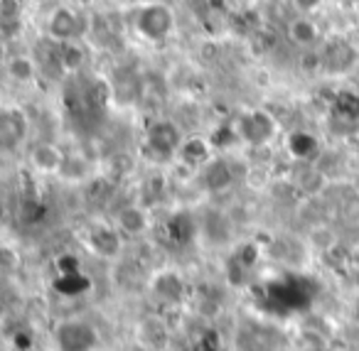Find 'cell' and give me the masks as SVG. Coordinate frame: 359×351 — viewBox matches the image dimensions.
<instances>
[{
    "label": "cell",
    "instance_id": "3957f363",
    "mask_svg": "<svg viewBox=\"0 0 359 351\" xmlns=\"http://www.w3.org/2000/svg\"><path fill=\"white\" fill-rule=\"evenodd\" d=\"M359 52L347 37H327L323 42V50H320V67H323L327 74L342 76L357 67Z\"/></svg>",
    "mask_w": 359,
    "mask_h": 351
},
{
    "label": "cell",
    "instance_id": "7402d4cb",
    "mask_svg": "<svg viewBox=\"0 0 359 351\" xmlns=\"http://www.w3.org/2000/svg\"><path fill=\"white\" fill-rule=\"evenodd\" d=\"M6 60V50H3V45H0V62Z\"/></svg>",
    "mask_w": 359,
    "mask_h": 351
},
{
    "label": "cell",
    "instance_id": "603a6c76",
    "mask_svg": "<svg viewBox=\"0 0 359 351\" xmlns=\"http://www.w3.org/2000/svg\"><path fill=\"white\" fill-rule=\"evenodd\" d=\"M32 3H40V6H42V3H50V0H32Z\"/></svg>",
    "mask_w": 359,
    "mask_h": 351
},
{
    "label": "cell",
    "instance_id": "8992f818",
    "mask_svg": "<svg viewBox=\"0 0 359 351\" xmlns=\"http://www.w3.org/2000/svg\"><path fill=\"white\" fill-rule=\"evenodd\" d=\"M84 22L81 18L76 15L74 11L69 8H57L55 13L50 15V22H47V32H50V40L52 42H72V40H79L81 32H84Z\"/></svg>",
    "mask_w": 359,
    "mask_h": 351
},
{
    "label": "cell",
    "instance_id": "5b68a950",
    "mask_svg": "<svg viewBox=\"0 0 359 351\" xmlns=\"http://www.w3.org/2000/svg\"><path fill=\"white\" fill-rule=\"evenodd\" d=\"M27 118L20 109L0 111V153H13L27 138Z\"/></svg>",
    "mask_w": 359,
    "mask_h": 351
},
{
    "label": "cell",
    "instance_id": "7c38bea8",
    "mask_svg": "<svg viewBox=\"0 0 359 351\" xmlns=\"http://www.w3.org/2000/svg\"><path fill=\"white\" fill-rule=\"evenodd\" d=\"M22 27V0H0V35L6 40L20 32Z\"/></svg>",
    "mask_w": 359,
    "mask_h": 351
},
{
    "label": "cell",
    "instance_id": "ba28073f",
    "mask_svg": "<svg viewBox=\"0 0 359 351\" xmlns=\"http://www.w3.org/2000/svg\"><path fill=\"white\" fill-rule=\"evenodd\" d=\"M234 165L224 158H212L210 163L202 167V182L210 192H224L234 184Z\"/></svg>",
    "mask_w": 359,
    "mask_h": 351
},
{
    "label": "cell",
    "instance_id": "9c48e42d",
    "mask_svg": "<svg viewBox=\"0 0 359 351\" xmlns=\"http://www.w3.org/2000/svg\"><path fill=\"white\" fill-rule=\"evenodd\" d=\"M89 246L96 256L101 258H116L121 251V231L116 226L99 223L89 231Z\"/></svg>",
    "mask_w": 359,
    "mask_h": 351
},
{
    "label": "cell",
    "instance_id": "9a60e30c",
    "mask_svg": "<svg viewBox=\"0 0 359 351\" xmlns=\"http://www.w3.org/2000/svg\"><path fill=\"white\" fill-rule=\"evenodd\" d=\"M288 37H290V42H295L298 47H313L320 42V27L315 25L310 18H298V20L290 22Z\"/></svg>",
    "mask_w": 359,
    "mask_h": 351
},
{
    "label": "cell",
    "instance_id": "5bb4252c",
    "mask_svg": "<svg viewBox=\"0 0 359 351\" xmlns=\"http://www.w3.org/2000/svg\"><path fill=\"white\" fill-rule=\"evenodd\" d=\"M32 165L42 172H60L65 165V155L60 153V148L50 143H40L32 150Z\"/></svg>",
    "mask_w": 359,
    "mask_h": 351
},
{
    "label": "cell",
    "instance_id": "d6986e66",
    "mask_svg": "<svg viewBox=\"0 0 359 351\" xmlns=\"http://www.w3.org/2000/svg\"><path fill=\"white\" fill-rule=\"evenodd\" d=\"M8 74H11L13 79H18V81H30L32 76L37 74L35 60H30V57H25V55L13 57V60L8 62Z\"/></svg>",
    "mask_w": 359,
    "mask_h": 351
},
{
    "label": "cell",
    "instance_id": "44dd1931",
    "mask_svg": "<svg viewBox=\"0 0 359 351\" xmlns=\"http://www.w3.org/2000/svg\"><path fill=\"white\" fill-rule=\"evenodd\" d=\"M325 0H293V6L298 8L300 13H313L318 11L320 6H323Z\"/></svg>",
    "mask_w": 359,
    "mask_h": 351
},
{
    "label": "cell",
    "instance_id": "277c9868",
    "mask_svg": "<svg viewBox=\"0 0 359 351\" xmlns=\"http://www.w3.org/2000/svg\"><path fill=\"white\" fill-rule=\"evenodd\" d=\"M180 145H182V133L172 121H155L148 128L145 135V148L160 160H170L177 155Z\"/></svg>",
    "mask_w": 359,
    "mask_h": 351
},
{
    "label": "cell",
    "instance_id": "6da1fadb",
    "mask_svg": "<svg viewBox=\"0 0 359 351\" xmlns=\"http://www.w3.org/2000/svg\"><path fill=\"white\" fill-rule=\"evenodd\" d=\"M52 341H55L57 351H94L99 346V334H96L94 324L72 317L55 326Z\"/></svg>",
    "mask_w": 359,
    "mask_h": 351
},
{
    "label": "cell",
    "instance_id": "52a82bcc",
    "mask_svg": "<svg viewBox=\"0 0 359 351\" xmlns=\"http://www.w3.org/2000/svg\"><path fill=\"white\" fill-rule=\"evenodd\" d=\"M239 135L251 145H264L276 135V123L264 111H251V113L241 116Z\"/></svg>",
    "mask_w": 359,
    "mask_h": 351
},
{
    "label": "cell",
    "instance_id": "8fae6325",
    "mask_svg": "<svg viewBox=\"0 0 359 351\" xmlns=\"http://www.w3.org/2000/svg\"><path fill=\"white\" fill-rule=\"evenodd\" d=\"M177 155H180V160L185 165H190V167H205L212 160V145L207 143L205 138H187V140H182Z\"/></svg>",
    "mask_w": 359,
    "mask_h": 351
},
{
    "label": "cell",
    "instance_id": "7a4b0ae2",
    "mask_svg": "<svg viewBox=\"0 0 359 351\" xmlns=\"http://www.w3.org/2000/svg\"><path fill=\"white\" fill-rule=\"evenodd\" d=\"M133 25L145 40L163 42L172 35L175 15L165 3H148V6L138 8V13L133 15Z\"/></svg>",
    "mask_w": 359,
    "mask_h": 351
},
{
    "label": "cell",
    "instance_id": "ffe728a7",
    "mask_svg": "<svg viewBox=\"0 0 359 351\" xmlns=\"http://www.w3.org/2000/svg\"><path fill=\"white\" fill-rule=\"evenodd\" d=\"M288 145H290V153H293L295 158H308V155L315 153V148H318L315 138H313V135H308V133H295V135H290Z\"/></svg>",
    "mask_w": 359,
    "mask_h": 351
},
{
    "label": "cell",
    "instance_id": "30bf717a",
    "mask_svg": "<svg viewBox=\"0 0 359 351\" xmlns=\"http://www.w3.org/2000/svg\"><path fill=\"white\" fill-rule=\"evenodd\" d=\"M150 287H153V295L163 302H177L180 297H182V292H185V282H182V277L172 270L158 273V275L153 277V285Z\"/></svg>",
    "mask_w": 359,
    "mask_h": 351
},
{
    "label": "cell",
    "instance_id": "ac0fdd59",
    "mask_svg": "<svg viewBox=\"0 0 359 351\" xmlns=\"http://www.w3.org/2000/svg\"><path fill=\"white\" fill-rule=\"evenodd\" d=\"M60 47V67L67 71H76L81 64H84V50L79 47V42H57Z\"/></svg>",
    "mask_w": 359,
    "mask_h": 351
},
{
    "label": "cell",
    "instance_id": "4fadbf2b",
    "mask_svg": "<svg viewBox=\"0 0 359 351\" xmlns=\"http://www.w3.org/2000/svg\"><path fill=\"white\" fill-rule=\"evenodd\" d=\"M116 226L126 236H140L148 228V214L140 207H123L116 219Z\"/></svg>",
    "mask_w": 359,
    "mask_h": 351
},
{
    "label": "cell",
    "instance_id": "2e32d148",
    "mask_svg": "<svg viewBox=\"0 0 359 351\" xmlns=\"http://www.w3.org/2000/svg\"><path fill=\"white\" fill-rule=\"evenodd\" d=\"M168 233L175 243H187L195 238L197 233V226H195V219L190 214H175L168 223Z\"/></svg>",
    "mask_w": 359,
    "mask_h": 351
},
{
    "label": "cell",
    "instance_id": "e0dca14e",
    "mask_svg": "<svg viewBox=\"0 0 359 351\" xmlns=\"http://www.w3.org/2000/svg\"><path fill=\"white\" fill-rule=\"evenodd\" d=\"M334 113L344 121H359V94L352 89H344L334 96Z\"/></svg>",
    "mask_w": 359,
    "mask_h": 351
}]
</instances>
